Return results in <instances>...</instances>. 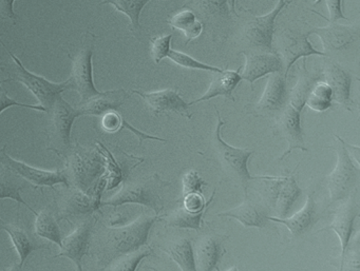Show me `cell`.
Instances as JSON below:
<instances>
[{"mask_svg": "<svg viewBox=\"0 0 360 271\" xmlns=\"http://www.w3.org/2000/svg\"><path fill=\"white\" fill-rule=\"evenodd\" d=\"M0 164L6 169L18 174L25 180L32 183L37 187H50V188L54 189V186L58 184L69 186L68 178L64 171H60V170L46 171V170L27 165L22 161H16L6 152V146L3 149H0Z\"/></svg>", "mask_w": 360, "mask_h": 271, "instance_id": "9c48e42d", "label": "cell"}, {"mask_svg": "<svg viewBox=\"0 0 360 271\" xmlns=\"http://www.w3.org/2000/svg\"><path fill=\"white\" fill-rule=\"evenodd\" d=\"M347 265L349 271H359V251H358V244L356 249L352 251V256L349 253V260L343 264V267ZM342 267V269H343Z\"/></svg>", "mask_w": 360, "mask_h": 271, "instance_id": "7bdbcfd3", "label": "cell"}, {"mask_svg": "<svg viewBox=\"0 0 360 271\" xmlns=\"http://www.w3.org/2000/svg\"><path fill=\"white\" fill-rule=\"evenodd\" d=\"M305 106L316 112H324L333 106V92L326 81H315L307 94Z\"/></svg>", "mask_w": 360, "mask_h": 271, "instance_id": "d6a6232c", "label": "cell"}, {"mask_svg": "<svg viewBox=\"0 0 360 271\" xmlns=\"http://www.w3.org/2000/svg\"><path fill=\"white\" fill-rule=\"evenodd\" d=\"M26 186L24 178H20L18 174L13 173L6 168L3 171H0V199H13L26 206L30 211L37 214V212L20 195V191L26 188Z\"/></svg>", "mask_w": 360, "mask_h": 271, "instance_id": "4316f807", "label": "cell"}, {"mask_svg": "<svg viewBox=\"0 0 360 271\" xmlns=\"http://www.w3.org/2000/svg\"><path fill=\"white\" fill-rule=\"evenodd\" d=\"M183 194H189V193H202V188L206 186L207 183L200 176L195 170L187 171L182 178Z\"/></svg>", "mask_w": 360, "mask_h": 271, "instance_id": "74e56055", "label": "cell"}, {"mask_svg": "<svg viewBox=\"0 0 360 271\" xmlns=\"http://www.w3.org/2000/svg\"><path fill=\"white\" fill-rule=\"evenodd\" d=\"M49 126L48 136L56 151H68L71 149V131L75 119L83 117L79 107H73L64 98L60 96L48 111Z\"/></svg>", "mask_w": 360, "mask_h": 271, "instance_id": "52a82bcc", "label": "cell"}, {"mask_svg": "<svg viewBox=\"0 0 360 271\" xmlns=\"http://www.w3.org/2000/svg\"><path fill=\"white\" fill-rule=\"evenodd\" d=\"M301 112L302 111L295 108L288 103L285 108L276 117L275 127H274L276 136H281L288 145V150L280 157V161H283L296 149L304 152L307 151L303 140L302 127H301Z\"/></svg>", "mask_w": 360, "mask_h": 271, "instance_id": "7c38bea8", "label": "cell"}, {"mask_svg": "<svg viewBox=\"0 0 360 271\" xmlns=\"http://www.w3.org/2000/svg\"><path fill=\"white\" fill-rule=\"evenodd\" d=\"M217 123L216 129L212 133L210 147H212V154L216 159L217 163L220 166L221 170L225 174L226 178L241 187L244 190V194H248V185L252 180H271L274 176H254L248 171V161L252 157L254 150L250 149L236 148L231 146L223 140L221 136V129L225 126V121L221 119L220 112L216 108Z\"/></svg>", "mask_w": 360, "mask_h": 271, "instance_id": "6da1fadb", "label": "cell"}, {"mask_svg": "<svg viewBox=\"0 0 360 271\" xmlns=\"http://www.w3.org/2000/svg\"><path fill=\"white\" fill-rule=\"evenodd\" d=\"M169 25L184 34L186 44L195 41L203 32V22L193 10H183L169 20Z\"/></svg>", "mask_w": 360, "mask_h": 271, "instance_id": "83f0119b", "label": "cell"}, {"mask_svg": "<svg viewBox=\"0 0 360 271\" xmlns=\"http://www.w3.org/2000/svg\"><path fill=\"white\" fill-rule=\"evenodd\" d=\"M172 34L162 35L151 39V58L155 64L159 65L164 58H168L172 50Z\"/></svg>", "mask_w": 360, "mask_h": 271, "instance_id": "d590c367", "label": "cell"}, {"mask_svg": "<svg viewBox=\"0 0 360 271\" xmlns=\"http://www.w3.org/2000/svg\"><path fill=\"white\" fill-rule=\"evenodd\" d=\"M271 191L274 192L276 211L279 218H284L292 209L294 204L301 195V189L299 188L295 178V173H290L285 176H274Z\"/></svg>", "mask_w": 360, "mask_h": 271, "instance_id": "44dd1931", "label": "cell"}, {"mask_svg": "<svg viewBox=\"0 0 360 271\" xmlns=\"http://www.w3.org/2000/svg\"><path fill=\"white\" fill-rule=\"evenodd\" d=\"M360 207L357 199H349L341 201L340 205L335 210L334 218L328 227L320 229L319 231L333 230L336 233L340 243V270L343 260L349 248V241L354 232V225L356 218L359 216Z\"/></svg>", "mask_w": 360, "mask_h": 271, "instance_id": "8fae6325", "label": "cell"}, {"mask_svg": "<svg viewBox=\"0 0 360 271\" xmlns=\"http://www.w3.org/2000/svg\"><path fill=\"white\" fill-rule=\"evenodd\" d=\"M11 107H20V108L32 109V110L39 111V112H46V109L39 106V105L24 104V103H20L13 100V98H9L7 91L1 89V85H0V114L7 109L11 108Z\"/></svg>", "mask_w": 360, "mask_h": 271, "instance_id": "f35d334b", "label": "cell"}, {"mask_svg": "<svg viewBox=\"0 0 360 271\" xmlns=\"http://www.w3.org/2000/svg\"><path fill=\"white\" fill-rule=\"evenodd\" d=\"M169 183L164 182L158 174L150 178L130 180L124 183L121 190L108 201H103L102 206L117 208L127 204H136L150 208L155 214L163 209L161 192Z\"/></svg>", "mask_w": 360, "mask_h": 271, "instance_id": "277c9868", "label": "cell"}, {"mask_svg": "<svg viewBox=\"0 0 360 271\" xmlns=\"http://www.w3.org/2000/svg\"><path fill=\"white\" fill-rule=\"evenodd\" d=\"M174 64L178 65L185 69H191V70L207 71V72L217 73L221 72L223 69L218 67L210 66V65L204 64L200 60L189 56L188 54L183 53V52L176 51V50H170L168 58Z\"/></svg>", "mask_w": 360, "mask_h": 271, "instance_id": "e575fe53", "label": "cell"}, {"mask_svg": "<svg viewBox=\"0 0 360 271\" xmlns=\"http://www.w3.org/2000/svg\"><path fill=\"white\" fill-rule=\"evenodd\" d=\"M245 56V67L243 72L240 73L242 81L250 83V89L254 90L255 81L264 77L281 72L283 69L281 58L276 51H263V50H250L242 52Z\"/></svg>", "mask_w": 360, "mask_h": 271, "instance_id": "4fadbf2b", "label": "cell"}, {"mask_svg": "<svg viewBox=\"0 0 360 271\" xmlns=\"http://www.w3.org/2000/svg\"><path fill=\"white\" fill-rule=\"evenodd\" d=\"M309 34L296 32L294 30H286L282 33L280 39V52H281L282 64H283V75L288 79L292 67L296 64L297 60L301 58L318 55L324 58L326 53L318 51L311 46L307 39Z\"/></svg>", "mask_w": 360, "mask_h": 271, "instance_id": "5bb4252c", "label": "cell"}, {"mask_svg": "<svg viewBox=\"0 0 360 271\" xmlns=\"http://www.w3.org/2000/svg\"><path fill=\"white\" fill-rule=\"evenodd\" d=\"M217 271H221L220 268H219ZM225 271H239V269H238V266H236L235 265V266L231 267V268L227 269V270Z\"/></svg>", "mask_w": 360, "mask_h": 271, "instance_id": "bcb514c9", "label": "cell"}, {"mask_svg": "<svg viewBox=\"0 0 360 271\" xmlns=\"http://www.w3.org/2000/svg\"><path fill=\"white\" fill-rule=\"evenodd\" d=\"M131 93L141 96L148 106L149 110L155 117H159L162 113H176L181 117H186L191 119L193 114L189 111V105L181 98L180 93L176 89L160 90L153 92H141L139 90H131Z\"/></svg>", "mask_w": 360, "mask_h": 271, "instance_id": "9a60e30c", "label": "cell"}, {"mask_svg": "<svg viewBox=\"0 0 360 271\" xmlns=\"http://www.w3.org/2000/svg\"><path fill=\"white\" fill-rule=\"evenodd\" d=\"M123 117L117 111H110L103 115L102 127L108 133H115L123 129Z\"/></svg>", "mask_w": 360, "mask_h": 271, "instance_id": "ab89813d", "label": "cell"}, {"mask_svg": "<svg viewBox=\"0 0 360 271\" xmlns=\"http://www.w3.org/2000/svg\"><path fill=\"white\" fill-rule=\"evenodd\" d=\"M214 194H216V190L210 195V199L205 201L202 193H189V194L184 195L181 206L187 211L198 213V212L203 211L210 207V204L214 201Z\"/></svg>", "mask_w": 360, "mask_h": 271, "instance_id": "8d00e7d4", "label": "cell"}, {"mask_svg": "<svg viewBox=\"0 0 360 271\" xmlns=\"http://www.w3.org/2000/svg\"><path fill=\"white\" fill-rule=\"evenodd\" d=\"M128 98L129 94L124 89L109 90L100 92L98 95L84 104H79V107L83 111L84 115L103 117L105 113L117 111Z\"/></svg>", "mask_w": 360, "mask_h": 271, "instance_id": "cb8c5ba5", "label": "cell"}, {"mask_svg": "<svg viewBox=\"0 0 360 271\" xmlns=\"http://www.w3.org/2000/svg\"><path fill=\"white\" fill-rule=\"evenodd\" d=\"M217 216L236 218L245 228H252V227L259 229L266 228L269 223V216L265 210L258 203L250 199L248 194H245L243 203L240 204L238 207L221 212L217 214Z\"/></svg>", "mask_w": 360, "mask_h": 271, "instance_id": "7402d4cb", "label": "cell"}, {"mask_svg": "<svg viewBox=\"0 0 360 271\" xmlns=\"http://www.w3.org/2000/svg\"><path fill=\"white\" fill-rule=\"evenodd\" d=\"M292 3L290 0H279L269 13L262 16H252L244 29V37L250 46L257 50L275 51L273 47L275 22L282 10Z\"/></svg>", "mask_w": 360, "mask_h": 271, "instance_id": "ba28073f", "label": "cell"}, {"mask_svg": "<svg viewBox=\"0 0 360 271\" xmlns=\"http://www.w3.org/2000/svg\"><path fill=\"white\" fill-rule=\"evenodd\" d=\"M225 235L207 234L197 242L195 249V264L198 271H214L219 269L222 256L226 253Z\"/></svg>", "mask_w": 360, "mask_h": 271, "instance_id": "ac0fdd59", "label": "cell"}, {"mask_svg": "<svg viewBox=\"0 0 360 271\" xmlns=\"http://www.w3.org/2000/svg\"><path fill=\"white\" fill-rule=\"evenodd\" d=\"M8 271H22V268H20V267L18 266V265H15V266L12 267V268Z\"/></svg>", "mask_w": 360, "mask_h": 271, "instance_id": "f6af8a7d", "label": "cell"}, {"mask_svg": "<svg viewBox=\"0 0 360 271\" xmlns=\"http://www.w3.org/2000/svg\"><path fill=\"white\" fill-rule=\"evenodd\" d=\"M227 3H229V11H231V15H237V12H236V0H227Z\"/></svg>", "mask_w": 360, "mask_h": 271, "instance_id": "ee69618b", "label": "cell"}, {"mask_svg": "<svg viewBox=\"0 0 360 271\" xmlns=\"http://www.w3.org/2000/svg\"><path fill=\"white\" fill-rule=\"evenodd\" d=\"M326 83L333 92V100L352 110L354 105L351 100L352 77L337 62L326 60L323 71Z\"/></svg>", "mask_w": 360, "mask_h": 271, "instance_id": "ffe728a7", "label": "cell"}, {"mask_svg": "<svg viewBox=\"0 0 360 271\" xmlns=\"http://www.w3.org/2000/svg\"><path fill=\"white\" fill-rule=\"evenodd\" d=\"M153 0H102L101 5H111L117 12L127 16L130 20V30H141L140 18L143 9Z\"/></svg>", "mask_w": 360, "mask_h": 271, "instance_id": "f546056e", "label": "cell"}, {"mask_svg": "<svg viewBox=\"0 0 360 271\" xmlns=\"http://www.w3.org/2000/svg\"><path fill=\"white\" fill-rule=\"evenodd\" d=\"M7 51L13 62L9 64V62H0V71L8 75L7 79L0 81V84L8 83V81H18L22 84L39 100V106L46 109V113L52 108L54 103L60 96H62L64 92L71 91L68 79L64 83H52L46 77L29 71L18 56L14 55L8 49Z\"/></svg>", "mask_w": 360, "mask_h": 271, "instance_id": "3957f363", "label": "cell"}, {"mask_svg": "<svg viewBox=\"0 0 360 271\" xmlns=\"http://www.w3.org/2000/svg\"><path fill=\"white\" fill-rule=\"evenodd\" d=\"M334 149L337 154V163L330 176H326V186L330 192V203L336 204L349 199L359 183V166L354 165L353 157L349 154L347 144L336 136Z\"/></svg>", "mask_w": 360, "mask_h": 271, "instance_id": "5b68a950", "label": "cell"}, {"mask_svg": "<svg viewBox=\"0 0 360 271\" xmlns=\"http://www.w3.org/2000/svg\"><path fill=\"white\" fill-rule=\"evenodd\" d=\"M153 256V248L146 246L134 253L121 256L113 260L108 271H136L144 258Z\"/></svg>", "mask_w": 360, "mask_h": 271, "instance_id": "836d02e7", "label": "cell"}, {"mask_svg": "<svg viewBox=\"0 0 360 271\" xmlns=\"http://www.w3.org/2000/svg\"><path fill=\"white\" fill-rule=\"evenodd\" d=\"M307 34H317L321 39L323 49L328 52L341 51L359 39V29L357 26H342L336 22H330L324 28H314Z\"/></svg>", "mask_w": 360, "mask_h": 271, "instance_id": "e0dca14e", "label": "cell"}, {"mask_svg": "<svg viewBox=\"0 0 360 271\" xmlns=\"http://www.w3.org/2000/svg\"><path fill=\"white\" fill-rule=\"evenodd\" d=\"M96 222V218L94 220H88L82 223L69 237L63 239V245L60 247L62 251L56 256V258L65 256V258H70L77 266V271H84L82 260L89 251Z\"/></svg>", "mask_w": 360, "mask_h": 271, "instance_id": "2e32d148", "label": "cell"}, {"mask_svg": "<svg viewBox=\"0 0 360 271\" xmlns=\"http://www.w3.org/2000/svg\"><path fill=\"white\" fill-rule=\"evenodd\" d=\"M161 249L178 265L181 271H198L193 243L187 237L172 242Z\"/></svg>", "mask_w": 360, "mask_h": 271, "instance_id": "484cf974", "label": "cell"}, {"mask_svg": "<svg viewBox=\"0 0 360 271\" xmlns=\"http://www.w3.org/2000/svg\"><path fill=\"white\" fill-rule=\"evenodd\" d=\"M96 37L91 32H86L82 39L77 52L75 54L68 53L69 60L72 62L69 85L71 91H77L81 96V104L88 102L98 95L101 91L96 89L94 79V48H96Z\"/></svg>", "mask_w": 360, "mask_h": 271, "instance_id": "8992f818", "label": "cell"}, {"mask_svg": "<svg viewBox=\"0 0 360 271\" xmlns=\"http://www.w3.org/2000/svg\"><path fill=\"white\" fill-rule=\"evenodd\" d=\"M164 216H141L127 226L107 229L103 237L102 252L105 262L112 263L121 256L134 253L148 244L149 233L153 225L163 220Z\"/></svg>", "mask_w": 360, "mask_h": 271, "instance_id": "7a4b0ae2", "label": "cell"}, {"mask_svg": "<svg viewBox=\"0 0 360 271\" xmlns=\"http://www.w3.org/2000/svg\"><path fill=\"white\" fill-rule=\"evenodd\" d=\"M0 230L6 231L10 235L12 244L18 251V256H20V262L18 266L20 268H22L28 256L35 250L43 249V248L44 249H49L45 244H39L33 241L24 229L16 226V225L6 224L4 220H1V218H0Z\"/></svg>", "mask_w": 360, "mask_h": 271, "instance_id": "d4e9b609", "label": "cell"}, {"mask_svg": "<svg viewBox=\"0 0 360 271\" xmlns=\"http://www.w3.org/2000/svg\"><path fill=\"white\" fill-rule=\"evenodd\" d=\"M288 102L286 90V79L283 73L278 72L269 75L266 87L260 100L252 106V113L259 117H275L281 113Z\"/></svg>", "mask_w": 360, "mask_h": 271, "instance_id": "30bf717a", "label": "cell"}, {"mask_svg": "<svg viewBox=\"0 0 360 271\" xmlns=\"http://www.w3.org/2000/svg\"><path fill=\"white\" fill-rule=\"evenodd\" d=\"M0 43H1V45L4 46V48H5V49H7V47H6V45L5 44L3 43V41H1V37H0Z\"/></svg>", "mask_w": 360, "mask_h": 271, "instance_id": "c3c4849f", "label": "cell"}, {"mask_svg": "<svg viewBox=\"0 0 360 271\" xmlns=\"http://www.w3.org/2000/svg\"><path fill=\"white\" fill-rule=\"evenodd\" d=\"M35 232L43 239H49V241L53 242L54 244L62 247L63 237L62 232H60V227L50 210L45 209L39 213H37Z\"/></svg>", "mask_w": 360, "mask_h": 271, "instance_id": "1f68e13d", "label": "cell"}, {"mask_svg": "<svg viewBox=\"0 0 360 271\" xmlns=\"http://www.w3.org/2000/svg\"><path fill=\"white\" fill-rule=\"evenodd\" d=\"M328 12H330V22H336L339 20H347L342 12V0H326Z\"/></svg>", "mask_w": 360, "mask_h": 271, "instance_id": "60d3db41", "label": "cell"}, {"mask_svg": "<svg viewBox=\"0 0 360 271\" xmlns=\"http://www.w3.org/2000/svg\"><path fill=\"white\" fill-rule=\"evenodd\" d=\"M14 3L15 0H0V20H13L16 24L18 16L14 11Z\"/></svg>", "mask_w": 360, "mask_h": 271, "instance_id": "b9f144b4", "label": "cell"}, {"mask_svg": "<svg viewBox=\"0 0 360 271\" xmlns=\"http://www.w3.org/2000/svg\"><path fill=\"white\" fill-rule=\"evenodd\" d=\"M240 70L241 68H238L236 71L223 69L221 72L214 73V79H212L207 91L201 98L189 103V106L199 104V103L208 102L218 96H225L229 100H235V98L233 96V91L242 81Z\"/></svg>", "mask_w": 360, "mask_h": 271, "instance_id": "603a6c76", "label": "cell"}, {"mask_svg": "<svg viewBox=\"0 0 360 271\" xmlns=\"http://www.w3.org/2000/svg\"><path fill=\"white\" fill-rule=\"evenodd\" d=\"M191 5L205 20H227L231 15L227 0H191Z\"/></svg>", "mask_w": 360, "mask_h": 271, "instance_id": "f1b7e54d", "label": "cell"}, {"mask_svg": "<svg viewBox=\"0 0 360 271\" xmlns=\"http://www.w3.org/2000/svg\"><path fill=\"white\" fill-rule=\"evenodd\" d=\"M317 205L313 194L307 195V201L300 211L295 213L290 218H279L275 216H269V220L273 223L284 225L288 227L292 239H299L304 235L309 234L318 220Z\"/></svg>", "mask_w": 360, "mask_h": 271, "instance_id": "d6986e66", "label": "cell"}, {"mask_svg": "<svg viewBox=\"0 0 360 271\" xmlns=\"http://www.w3.org/2000/svg\"><path fill=\"white\" fill-rule=\"evenodd\" d=\"M206 212H207V209L198 212V213H193L180 206L166 216L165 225L168 227H174V228L193 229V230L200 231L203 225V218Z\"/></svg>", "mask_w": 360, "mask_h": 271, "instance_id": "4dcf8cb0", "label": "cell"}, {"mask_svg": "<svg viewBox=\"0 0 360 271\" xmlns=\"http://www.w3.org/2000/svg\"><path fill=\"white\" fill-rule=\"evenodd\" d=\"M146 268L151 271H159L158 269L153 268V267H146Z\"/></svg>", "mask_w": 360, "mask_h": 271, "instance_id": "7dc6e473", "label": "cell"}]
</instances>
